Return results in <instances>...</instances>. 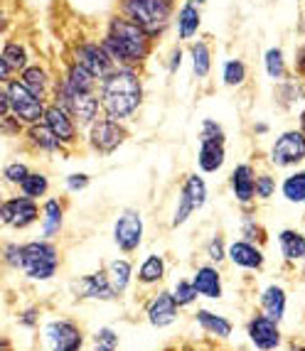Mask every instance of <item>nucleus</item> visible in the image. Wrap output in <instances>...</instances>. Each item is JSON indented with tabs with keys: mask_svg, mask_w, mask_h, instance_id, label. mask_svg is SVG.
Returning <instances> with one entry per match:
<instances>
[{
	"mask_svg": "<svg viewBox=\"0 0 305 351\" xmlns=\"http://www.w3.org/2000/svg\"><path fill=\"white\" fill-rule=\"evenodd\" d=\"M295 71H298L300 76H305V49H300L298 59H295Z\"/></svg>",
	"mask_w": 305,
	"mask_h": 351,
	"instance_id": "6e6d98bb",
	"label": "nucleus"
},
{
	"mask_svg": "<svg viewBox=\"0 0 305 351\" xmlns=\"http://www.w3.org/2000/svg\"><path fill=\"white\" fill-rule=\"evenodd\" d=\"M194 3H197L200 8H202V5H207V0H194Z\"/></svg>",
	"mask_w": 305,
	"mask_h": 351,
	"instance_id": "0e129e2a",
	"label": "nucleus"
},
{
	"mask_svg": "<svg viewBox=\"0 0 305 351\" xmlns=\"http://www.w3.org/2000/svg\"><path fill=\"white\" fill-rule=\"evenodd\" d=\"M165 270H168L165 258L150 253V256H146V261L138 265V276L135 278H138V282H141L143 287H152V285H158V282L165 278Z\"/></svg>",
	"mask_w": 305,
	"mask_h": 351,
	"instance_id": "f704fd0d",
	"label": "nucleus"
},
{
	"mask_svg": "<svg viewBox=\"0 0 305 351\" xmlns=\"http://www.w3.org/2000/svg\"><path fill=\"white\" fill-rule=\"evenodd\" d=\"M283 199L291 204H305V170H295L281 182Z\"/></svg>",
	"mask_w": 305,
	"mask_h": 351,
	"instance_id": "e433bc0d",
	"label": "nucleus"
},
{
	"mask_svg": "<svg viewBox=\"0 0 305 351\" xmlns=\"http://www.w3.org/2000/svg\"><path fill=\"white\" fill-rule=\"evenodd\" d=\"M168 3H175V5H177V0H168Z\"/></svg>",
	"mask_w": 305,
	"mask_h": 351,
	"instance_id": "69168bd1",
	"label": "nucleus"
},
{
	"mask_svg": "<svg viewBox=\"0 0 305 351\" xmlns=\"http://www.w3.org/2000/svg\"><path fill=\"white\" fill-rule=\"evenodd\" d=\"M42 123L52 130V135L67 147V150H74V147L79 145V141H82V128L76 125V121L71 118V113L65 111L62 106L49 104L47 101V108H45Z\"/></svg>",
	"mask_w": 305,
	"mask_h": 351,
	"instance_id": "9b49d317",
	"label": "nucleus"
},
{
	"mask_svg": "<svg viewBox=\"0 0 305 351\" xmlns=\"http://www.w3.org/2000/svg\"><path fill=\"white\" fill-rule=\"evenodd\" d=\"M188 57H190V64H192V74L194 79H210L212 74V66H214V54H212V47L207 40H192L188 45Z\"/></svg>",
	"mask_w": 305,
	"mask_h": 351,
	"instance_id": "bb28decb",
	"label": "nucleus"
},
{
	"mask_svg": "<svg viewBox=\"0 0 305 351\" xmlns=\"http://www.w3.org/2000/svg\"><path fill=\"white\" fill-rule=\"evenodd\" d=\"M182 351H207V349H202V346H194V344H185V346H182Z\"/></svg>",
	"mask_w": 305,
	"mask_h": 351,
	"instance_id": "bf43d9fd",
	"label": "nucleus"
},
{
	"mask_svg": "<svg viewBox=\"0 0 305 351\" xmlns=\"http://www.w3.org/2000/svg\"><path fill=\"white\" fill-rule=\"evenodd\" d=\"M0 351H12L10 341H8V339H0Z\"/></svg>",
	"mask_w": 305,
	"mask_h": 351,
	"instance_id": "052dcab7",
	"label": "nucleus"
},
{
	"mask_svg": "<svg viewBox=\"0 0 305 351\" xmlns=\"http://www.w3.org/2000/svg\"><path fill=\"white\" fill-rule=\"evenodd\" d=\"M241 239L258 243V246L266 241V231H264V226L256 221V217H244V221H241Z\"/></svg>",
	"mask_w": 305,
	"mask_h": 351,
	"instance_id": "c03bdc74",
	"label": "nucleus"
},
{
	"mask_svg": "<svg viewBox=\"0 0 305 351\" xmlns=\"http://www.w3.org/2000/svg\"><path fill=\"white\" fill-rule=\"evenodd\" d=\"M175 8V3L168 0H118V15L146 29L155 42L163 40L165 32L172 27Z\"/></svg>",
	"mask_w": 305,
	"mask_h": 351,
	"instance_id": "7ed1b4c3",
	"label": "nucleus"
},
{
	"mask_svg": "<svg viewBox=\"0 0 305 351\" xmlns=\"http://www.w3.org/2000/svg\"><path fill=\"white\" fill-rule=\"evenodd\" d=\"M65 202L59 199V197H47V199H42L40 204V239H49L54 241L59 234H62V228H65Z\"/></svg>",
	"mask_w": 305,
	"mask_h": 351,
	"instance_id": "4be33fe9",
	"label": "nucleus"
},
{
	"mask_svg": "<svg viewBox=\"0 0 305 351\" xmlns=\"http://www.w3.org/2000/svg\"><path fill=\"white\" fill-rule=\"evenodd\" d=\"M192 285H194V290H197V295H200V298H207V300H219L224 293L222 273H219L214 263H205L194 270Z\"/></svg>",
	"mask_w": 305,
	"mask_h": 351,
	"instance_id": "b1692460",
	"label": "nucleus"
},
{
	"mask_svg": "<svg viewBox=\"0 0 305 351\" xmlns=\"http://www.w3.org/2000/svg\"><path fill=\"white\" fill-rule=\"evenodd\" d=\"M300 96H303V86H300L298 82H293V79H283V82H278L276 101L283 106V108H291V106H295L300 101Z\"/></svg>",
	"mask_w": 305,
	"mask_h": 351,
	"instance_id": "58836bf2",
	"label": "nucleus"
},
{
	"mask_svg": "<svg viewBox=\"0 0 305 351\" xmlns=\"http://www.w3.org/2000/svg\"><path fill=\"white\" fill-rule=\"evenodd\" d=\"M5 199H8V194H5V184L0 182V214H3V204H5Z\"/></svg>",
	"mask_w": 305,
	"mask_h": 351,
	"instance_id": "13d9d810",
	"label": "nucleus"
},
{
	"mask_svg": "<svg viewBox=\"0 0 305 351\" xmlns=\"http://www.w3.org/2000/svg\"><path fill=\"white\" fill-rule=\"evenodd\" d=\"M89 184H91V175H87V172H71V175L65 177V187H67V192H71V194L84 192Z\"/></svg>",
	"mask_w": 305,
	"mask_h": 351,
	"instance_id": "09e8293b",
	"label": "nucleus"
},
{
	"mask_svg": "<svg viewBox=\"0 0 305 351\" xmlns=\"http://www.w3.org/2000/svg\"><path fill=\"white\" fill-rule=\"evenodd\" d=\"M12 29H15V15L5 0H0V37L12 35Z\"/></svg>",
	"mask_w": 305,
	"mask_h": 351,
	"instance_id": "8fccbe9b",
	"label": "nucleus"
},
{
	"mask_svg": "<svg viewBox=\"0 0 305 351\" xmlns=\"http://www.w3.org/2000/svg\"><path fill=\"white\" fill-rule=\"evenodd\" d=\"M0 57L5 59L8 66H10L15 74H20V71L25 69V66L32 62V49H30V45L23 40V37L18 35H8L3 37V47H0Z\"/></svg>",
	"mask_w": 305,
	"mask_h": 351,
	"instance_id": "393cba45",
	"label": "nucleus"
},
{
	"mask_svg": "<svg viewBox=\"0 0 305 351\" xmlns=\"http://www.w3.org/2000/svg\"><path fill=\"white\" fill-rule=\"evenodd\" d=\"M49 187H52V182H49L47 172L30 170V175L25 177V182L20 184L18 192L25 194V197H30V199L42 202V199H47V197H49Z\"/></svg>",
	"mask_w": 305,
	"mask_h": 351,
	"instance_id": "473e14b6",
	"label": "nucleus"
},
{
	"mask_svg": "<svg viewBox=\"0 0 305 351\" xmlns=\"http://www.w3.org/2000/svg\"><path fill=\"white\" fill-rule=\"evenodd\" d=\"M303 270H305V256H303Z\"/></svg>",
	"mask_w": 305,
	"mask_h": 351,
	"instance_id": "338daca9",
	"label": "nucleus"
},
{
	"mask_svg": "<svg viewBox=\"0 0 305 351\" xmlns=\"http://www.w3.org/2000/svg\"><path fill=\"white\" fill-rule=\"evenodd\" d=\"M69 59L76 62L82 69H87L94 79H104L113 69V62L109 59V54H106V49L101 47V42L96 37H82V40L71 42Z\"/></svg>",
	"mask_w": 305,
	"mask_h": 351,
	"instance_id": "0eeeda50",
	"label": "nucleus"
},
{
	"mask_svg": "<svg viewBox=\"0 0 305 351\" xmlns=\"http://www.w3.org/2000/svg\"><path fill=\"white\" fill-rule=\"evenodd\" d=\"M20 251H23L20 241L0 243V265H5L8 270H20Z\"/></svg>",
	"mask_w": 305,
	"mask_h": 351,
	"instance_id": "79ce46f5",
	"label": "nucleus"
},
{
	"mask_svg": "<svg viewBox=\"0 0 305 351\" xmlns=\"http://www.w3.org/2000/svg\"><path fill=\"white\" fill-rule=\"evenodd\" d=\"M194 322L200 324L207 334L217 337V339H229V337H231V329H234V324L229 322L227 317L217 315V312H212V310H197L194 312Z\"/></svg>",
	"mask_w": 305,
	"mask_h": 351,
	"instance_id": "c756f323",
	"label": "nucleus"
},
{
	"mask_svg": "<svg viewBox=\"0 0 305 351\" xmlns=\"http://www.w3.org/2000/svg\"><path fill=\"white\" fill-rule=\"evenodd\" d=\"M23 147L32 155H47V158H54V155H69L62 143L57 141L52 135V130L47 128L45 123H35V125H27L20 138Z\"/></svg>",
	"mask_w": 305,
	"mask_h": 351,
	"instance_id": "4468645a",
	"label": "nucleus"
},
{
	"mask_svg": "<svg viewBox=\"0 0 305 351\" xmlns=\"http://www.w3.org/2000/svg\"><path fill=\"white\" fill-rule=\"evenodd\" d=\"M15 71L10 69V66H8V62L3 57H0V86H8V84L12 82V79H15Z\"/></svg>",
	"mask_w": 305,
	"mask_h": 351,
	"instance_id": "864d4df0",
	"label": "nucleus"
},
{
	"mask_svg": "<svg viewBox=\"0 0 305 351\" xmlns=\"http://www.w3.org/2000/svg\"><path fill=\"white\" fill-rule=\"evenodd\" d=\"M67 111L71 113V118L76 121V125L82 130H87L89 125L94 123L96 118L101 116V101L99 94H79V96H71L69 101V108Z\"/></svg>",
	"mask_w": 305,
	"mask_h": 351,
	"instance_id": "5701e85b",
	"label": "nucleus"
},
{
	"mask_svg": "<svg viewBox=\"0 0 305 351\" xmlns=\"http://www.w3.org/2000/svg\"><path fill=\"white\" fill-rule=\"evenodd\" d=\"M276 194V177L271 172H256V199L266 202Z\"/></svg>",
	"mask_w": 305,
	"mask_h": 351,
	"instance_id": "a18cd8bd",
	"label": "nucleus"
},
{
	"mask_svg": "<svg viewBox=\"0 0 305 351\" xmlns=\"http://www.w3.org/2000/svg\"><path fill=\"white\" fill-rule=\"evenodd\" d=\"M71 293L79 300H99V302H113L118 298L113 285L109 282L106 270H96V273L71 280Z\"/></svg>",
	"mask_w": 305,
	"mask_h": 351,
	"instance_id": "ddd939ff",
	"label": "nucleus"
},
{
	"mask_svg": "<svg viewBox=\"0 0 305 351\" xmlns=\"http://www.w3.org/2000/svg\"><path fill=\"white\" fill-rule=\"evenodd\" d=\"M128 125L126 123H118V121H111V118L106 116H99L94 121V123L87 128V145L91 147V152H96V155H113V152L118 150V147L124 145L126 141H128Z\"/></svg>",
	"mask_w": 305,
	"mask_h": 351,
	"instance_id": "39448f33",
	"label": "nucleus"
},
{
	"mask_svg": "<svg viewBox=\"0 0 305 351\" xmlns=\"http://www.w3.org/2000/svg\"><path fill=\"white\" fill-rule=\"evenodd\" d=\"M253 133L266 135V133H269V123H253Z\"/></svg>",
	"mask_w": 305,
	"mask_h": 351,
	"instance_id": "4d7b16f0",
	"label": "nucleus"
},
{
	"mask_svg": "<svg viewBox=\"0 0 305 351\" xmlns=\"http://www.w3.org/2000/svg\"><path fill=\"white\" fill-rule=\"evenodd\" d=\"M121 339H118V334L113 332L111 327H101L91 334V346L94 351H116Z\"/></svg>",
	"mask_w": 305,
	"mask_h": 351,
	"instance_id": "a19ab883",
	"label": "nucleus"
},
{
	"mask_svg": "<svg viewBox=\"0 0 305 351\" xmlns=\"http://www.w3.org/2000/svg\"><path fill=\"white\" fill-rule=\"evenodd\" d=\"M96 94L101 101V116L118 121V123H128L141 111L143 99H146L141 69L113 66L104 79H99Z\"/></svg>",
	"mask_w": 305,
	"mask_h": 351,
	"instance_id": "f257e3e1",
	"label": "nucleus"
},
{
	"mask_svg": "<svg viewBox=\"0 0 305 351\" xmlns=\"http://www.w3.org/2000/svg\"><path fill=\"white\" fill-rule=\"evenodd\" d=\"M57 79L71 96L94 94L96 88H99V79H94L87 69H82L76 62H71L69 57L65 59V64H62V71L57 74Z\"/></svg>",
	"mask_w": 305,
	"mask_h": 351,
	"instance_id": "f3484780",
	"label": "nucleus"
},
{
	"mask_svg": "<svg viewBox=\"0 0 305 351\" xmlns=\"http://www.w3.org/2000/svg\"><path fill=\"white\" fill-rule=\"evenodd\" d=\"M10 116V96H8V88L0 86V121Z\"/></svg>",
	"mask_w": 305,
	"mask_h": 351,
	"instance_id": "5fc2aeb1",
	"label": "nucleus"
},
{
	"mask_svg": "<svg viewBox=\"0 0 305 351\" xmlns=\"http://www.w3.org/2000/svg\"><path fill=\"white\" fill-rule=\"evenodd\" d=\"M229 189H231L234 199L241 206L253 204V199H256V170H253L251 162H241L231 170V175H229Z\"/></svg>",
	"mask_w": 305,
	"mask_h": 351,
	"instance_id": "6ab92c4d",
	"label": "nucleus"
},
{
	"mask_svg": "<svg viewBox=\"0 0 305 351\" xmlns=\"http://www.w3.org/2000/svg\"><path fill=\"white\" fill-rule=\"evenodd\" d=\"M185 49L180 47V45H175V47L170 49V54H168V59H165V66H168V74H177L182 66V62H185Z\"/></svg>",
	"mask_w": 305,
	"mask_h": 351,
	"instance_id": "3c124183",
	"label": "nucleus"
},
{
	"mask_svg": "<svg viewBox=\"0 0 305 351\" xmlns=\"http://www.w3.org/2000/svg\"><path fill=\"white\" fill-rule=\"evenodd\" d=\"M227 162V143L224 141H200L197 147V167L205 175H214Z\"/></svg>",
	"mask_w": 305,
	"mask_h": 351,
	"instance_id": "a878e982",
	"label": "nucleus"
},
{
	"mask_svg": "<svg viewBox=\"0 0 305 351\" xmlns=\"http://www.w3.org/2000/svg\"><path fill=\"white\" fill-rule=\"evenodd\" d=\"M269 160L273 167H281V170L300 165L305 160V135L300 130H283L271 145Z\"/></svg>",
	"mask_w": 305,
	"mask_h": 351,
	"instance_id": "9d476101",
	"label": "nucleus"
},
{
	"mask_svg": "<svg viewBox=\"0 0 305 351\" xmlns=\"http://www.w3.org/2000/svg\"><path fill=\"white\" fill-rule=\"evenodd\" d=\"M205 253H207V258H210V263H214V265H219L222 261H227V243H224L222 236H212L210 243H207V248H205Z\"/></svg>",
	"mask_w": 305,
	"mask_h": 351,
	"instance_id": "de8ad7c7",
	"label": "nucleus"
},
{
	"mask_svg": "<svg viewBox=\"0 0 305 351\" xmlns=\"http://www.w3.org/2000/svg\"><path fill=\"white\" fill-rule=\"evenodd\" d=\"M177 315H180V307H177V302L172 300L170 290H160L158 295H152V300L148 302V307H146L148 322H150L152 327H158V329L175 324Z\"/></svg>",
	"mask_w": 305,
	"mask_h": 351,
	"instance_id": "aec40b11",
	"label": "nucleus"
},
{
	"mask_svg": "<svg viewBox=\"0 0 305 351\" xmlns=\"http://www.w3.org/2000/svg\"><path fill=\"white\" fill-rule=\"evenodd\" d=\"M45 341L52 351H82L84 332L71 319H52L45 324Z\"/></svg>",
	"mask_w": 305,
	"mask_h": 351,
	"instance_id": "f8f14e48",
	"label": "nucleus"
},
{
	"mask_svg": "<svg viewBox=\"0 0 305 351\" xmlns=\"http://www.w3.org/2000/svg\"><path fill=\"white\" fill-rule=\"evenodd\" d=\"M227 258L241 270H261L266 265V256L258 243L236 239L227 246Z\"/></svg>",
	"mask_w": 305,
	"mask_h": 351,
	"instance_id": "412c9836",
	"label": "nucleus"
},
{
	"mask_svg": "<svg viewBox=\"0 0 305 351\" xmlns=\"http://www.w3.org/2000/svg\"><path fill=\"white\" fill-rule=\"evenodd\" d=\"M170 293H172V300L177 302V307H190L194 300L200 298V295H197V290H194L192 280H188V278H180V280L172 285Z\"/></svg>",
	"mask_w": 305,
	"mask_h": 351,
	"instance_id": "ea45409f",
	"label": "nucleus"
},
{
	"mask_svg": "<svg viewBox=\"0 0 305 351\" xmlns=\"http://www.w3.org/2000/svg\"><path fill=\"white\" fill-rule=\"evenodd\" d=\"M291 351H305L303 344H291Z\"/></svg>",
	"mask_w": 305,
	"mask_h": 351,
	"instance_id": "e2e57ef3",
	"label": "nucleus"
},
{
	"mask_svg": "<svg viewBox=\"0 0 305 351\" xmlns=\"http://www.w3.org/2000/svg\"><path fill=\"white\" fill-rule=\"evenodd\" d=\"M177 192L188 197V202L192 204L194 211L205 209L207 199H210V187H207L205 177L197 175V172H190V175L182 180V184H180V189H177Z\"/></svg>",
	"mask_w": 305,
	"mask_h": 351,
	"instance_id": "c85d7f7f",
	"label": "nucleus"
},
{
	"mask_svg": "<svg viewBox=\"0 0 305 351\" xmlns=\"http://www.w3.org/2000/svg\"><path fill=\"white\" fill-rule=\"evenodd\" d=\"M172 27L177 32V42H192L202 29V8L194 0H182L180 8H175Z\"/></svg>",
	"mask_w": 305,
	"mask_h": 351,
	"instance_id": "a211bd4d",
	"label": "nucleus"
},
{
	"mask_svg": "<svg viewBox=\"0 0 305 351\" xmlns=\"http://www.w3.org/2000/svg\"><path fill=\"white\" fill-rule=\"evenodd\" d=\"M0 47H3V37H0Z\"/></svg>",
	"mask_w": 305,
	"mask_h": 351,
	"instance_id": "774afa93",
	"label": "nucleus"
},
{
	"mask_svg": "<svg viewBox=\"0 0 305 351\" xmlns=\"http://www.w3.org/2000/svg\"><path fill=\"white\" fill-rule=\"evenodd\" d=\"M62 256L54 241L32 239L25 241L20 251V273L32 282H49L59 273Z\"/></svg>",
	"mask_w": 305,
	"mask_h": 351,
	"instance_id": "20e7f679",
	"label": "nucleus"
},
{
	"mask_svg": "<svg viewBox=\"0 0 305 351\" xmlns=\"http://www.w3.org/2000/svg\"><path fill=\"white\" fill-rule=\"evenodd\" d=\"M300 133H303L305 135V108H303V113H300Z\"/></svg>",
	"mask_w": 305,
	"mask_h": 351,
	"instance_id": "680f3d73",
	"label": "nucleus"
},
{
	"mask_svg": "<svg viewBox=\"0 0 305 351\" xmlns=\"http://www.w3.org/2000/svg\"><path fill=\"white\" fill-rule=\"evenodd\" d=\"M8 96H10V113L18 118L23 125H35L42 123V116H45V108H47V101L40 99L37 94H32L18 76L8 84Z\"/></svg>",
	"mask_w": 305,
	"mask_h": 351,
	"instance_id": "423d86ee",
	"label": "nucleus"
},
{
	"mask_svg": "<svg viewBox=\"0 0 305 351\" xmlns=\"http://www.w3.org/2000/svg\"><path fill=\"white\" fill-rule=\"evenodd\" d=\"M264 69L266 76L273 79V82H283L288 79V62H286V54H283L281 47H269L264 54Z\"/></svg>",
	"mask_w": 305,
	"mask_h": 351,
	"instance_id": "c9c22d12",
	"label": "nucleus"
},
{
	"mask_svg": "<svg viewBox=\"0 0 305 351\" xmlns=\"http://www.w3.org/2000/svg\"><path fill=\"white\" fill-rule=\"evenodd\" d=\"M35 223H40V202L30 199L25 194H8L3 214H0V226L10 231H27Z\"/></svg>",
	"mask_w": 305,
	"mask_h": 351,
	"instance_id": "6e6552de",
	"label": "nucleus"
},
{
	"mask_svg": "<svg viewBox=\"0 0 305 351\" xmlns=\"http://www.w3.org/2000/svg\"><path fill=\"white\" fill-rule=\"evenodd\" d=\"M249 341L256 346L258 351H276L281 346V329L278 322L269 319L266 315H253L247 324Z\"/></svg>",
	"mask_w": 305,
	"mask_h": 351,
	"instance_id": "2eb2a0df",
	"label": "nucleus"
},
{
	"mask_svg": "<svg viewBox=\"0 0 305 351\" xmlns=\"http://www.w3.org/2000/svg\"><path fill=\"white\" fill-rule=\"evenodd\" d=\"M219 79L227 88H241L249 79V66L244 64V59L229 57L222 62V69H219Z\"/></svg>",
	"mask_w": 305,
	"mask_h": 351,
	"instance_id": "72a5a7b5",
	"label": "nucleus"
},
{
	"mask_svg": "<svg viewBox=\"0 0 305 351\" xmlns=\"http://www.w3.org/2000/svg\"><path fill=\"white\" fill-rule=\"evenodd\" d=\"M40 312H37V307H27V310H23L20 312V317H18V322L23 324V327H37V319H40Z\"/></svg>",
	"mask_w": 305,
	"mask_h": 351,
	"instance_id": "603ef678",
	"label": "nucleus"
},
{
	"mask_svg": "<svg viewBox=\"0 0 305 351\" xmlns=\"http://www.w3.org/2000/svg\"><path fill=\"white\" fill-rule=\"evenodd\" d=\"M99 42L113 62V66H131V69H143L155 52V45H158L146 29H141L118 12L106 20Z\"/></svg>",
	"mask_w": 305,
	"mask_h": 351,
	"instance_id": "f03ea898",
	"label": "nucleus"
},
{
	"mask_svg": "<svg viewBox=\"0 0 305 351\" xmlns=\"http://www.w3.org/2000/svg\"><path fill=\"white\" fill-rule=\"evenodd\" d=\"M278 248H281V256L286 258L288 263H295V261H303L305 256V236L295 228H283L278 234Z\"/></svg>",
	"mask_w": 305,
	"mask_h": 351,
	"instance_id": "7c9ffc66",
	"label": "nucleus"
},
{
	"mask_svg": "<svg viewBox=\"0 0 305 351\" xmlns=\"http://www.w3.org/2000/svg\"><path fill=\"white\" fill-rule=\"evenodd\" d=\"M258 302H261V310H264V315L269 317V319H273V322H281L283 315H286V304H288L286 290H283L281 285L264 287V290H261V298H258Z\"/></svg>",
	"mask_w": 305,
	"mask_h": 351,
	"instance_id": "cd10ccee",
	"label": "nucleus"
},
{
	"mask_svg": "<svg viewBox=\"0 0 305 351\" xmlns=\"http://www.w3.org/2000/svg\"><path fill=\"white\" fill-rule=\"evenodd\" d=\"M197 141H224L227 143V130H224V125L219 123V121H214V118H202Z\"/></svg>",
	"mask_w": 305,
	"mask_h": 351,
	"instance_id": "37998d69",
	"label": "nucleus"
},
{
	"mask_svg": "<svg viewBox=\"0 0 305 351\" xmlns=\"http://www.w3.org/2000/svg\"><path fill=\"white\" fill-rule=\"evenodd\" d=\"M25 128H27V125H23L18 118L10 113L8 118H3V121H0V138H8V141H20V138H23V133H25Z\"/></svg>",
	"mask_w": 305,
	"mask_h": 351,
	"instance_id": "49530a36",
	"label": "nucleus"
},
{
	"mask_svg": "<svg viewBox=\"0 0 305 351\" xmlns=\"http://www.w3.org/2000/svg\"><path fill=\"white\" fill-rule=\"evenodd\" d=\"M106 276H109V282L113 285L116 295H124L133 280V265L128 258H113L111 263L106 265Z\"/></svg>",
	"mask_w": 305,
	"mask_h": 351,
	"instance_id": "2f4dec72",
	"label": "nucleus"
},
{
	"mask_svg": "<svg viewBox=\"0 0 305 351\" xmlns=\"http://www.w3.org/2000/svg\"><path fill=\"white\" fill-rule=\"evenodd\" d=\"M18 79L30 88V91H32V94H37L40 99L49 101V94H52V86H54L57 74H54V71L49 69L42 59H32V62H30V64L18 74Z\"/></svg>",
	"mask_w": 305,
	"mask_h": 351,
	"instance_id": "dca6fc26",
	"label": "nucleus"
},
{
	"mask_svg": "<svg viewBox=\"0 0 305 351\" xmlns=\"http://www.w3.org/2000/svg\"><path fill=\"white\" fill-rule=\"evenodd\" d=\"M30 167L25 160H10V162L3 165V170H0V182L5 184V187L12 189H20V184L25 182V177L30 175Z\"/></svg>",
	"mask_w": 305,
	"mask_h": 351,
	"instance_id": "4c0bfd02",
	"label": "nucleus"
},
{
	"mask_svg": "<svg viewBox=\"0 0 305 351\" xmlns=\"http://www.w3.org/2000/svg\"><path fill=\"white\" fill-rule=\"evenodd\" d=\"M146 236V221L138 209H124L113 221V243L121 253H135Z\"/></svg>",
	"mask_w": 305,
	"mask_h": 351,
	"instance_id": "1a4fd4ad",
	"label": "nucleus"
}]
</instances>
